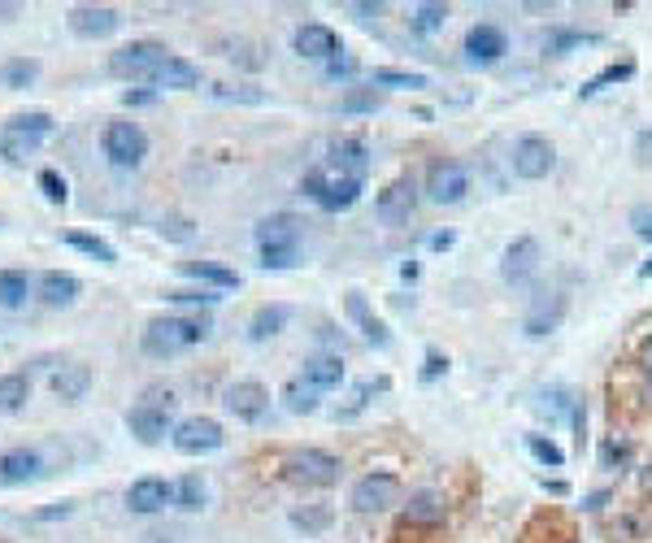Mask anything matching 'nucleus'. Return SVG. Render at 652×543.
I'll use <instances>...</instances> for the list:
<instances>
[{"label":"nucleus","mask_w":652,"mask_h":543,"mask_svg":"<svg viewBox=\"0 0 652 543\" xmlns=\"http://www.w3.org/2000/svg\"><path fill=\"white\" fill-rule=\"evenodd\" d=\"M209 331H213L209 313H166V318H153L144 326L140 348L153 361H170V357H183L187 348L205 344Z\"/></svg>","instance_id":"obj_1"},{"label":"nucleus","mask_w":652,"mask_h":543,"mask_svg":"<svg viewBox=\"0 0 652 543\" xmlns=\"http://www.w3.org/2000/svg\"><path fill=\"white\" fill-rule=\"evenodd\" d=\"M174 409H179V396H174L170 387H161V383H153V387H144L140 391V400L131 404V413H127V426H131V435L140 439V444H161L166 435H174Z\"/></svg>","instance_id":"obj_2"},{"label":"nucleus","mask_w":652,"mask_h":543,"mask_svg":"<svg viewBox=\"0 0 652 543\" xmlns=\"http://www.w3.org/2000/svg\"><path fill=\"white\" fill-rule=\"evenodd\" d=\"M283 478L292 487H335L340 483V457L322 448H296L283 457Z\"/></svg>","instance_id":"obj_3"},{"label":"nucleus","mask_w":652,"mask_h":543,"mask_svg":"<svg viewBox=\"0 0 652 543\" xmlns=\"http://www.w3.org/2000/svg\"><path fill=\"white\" fill-rule=\"evenodd\" d=\"M100 153L109 157V166L135 170V166H140V161L148 157V135H144V126H140V122H127V118L109 122L105 131H100Z\"/></svg>","instance_id":"obj_4"},{"label":"nucleus","mask_w":652,"mask_h":543,"mask_svg":"<svg viewBox=\"0 0 652 543\" xmlns=\"http://www.w3.org/2000/svg\"><path fill=\"white\" fill-rule=\"evenodd\" d=\"M313 205L326 209V213H340V209H353L357 196H361V179H344V174H331V170H309L305 183H300Z\"/></svg>","instance_id":"obj_5"},{"label":"nucleus","mask_w":652,"mask_h":543,"mask_svg":"<svg viewBox=\"0 0 652 543\" xmlns=\"http://www.w3.org/2000/svg\"><path fill=\"white\" fill-rule=\"evenodd\" d=\"M166 57H170L166 44H157V40H131V44H122L118 53L109 57V74H118V79H153Z\"/></svg>","instance_id":"obj_6"},{"label":"nucleus","mask_w":652,"mask_h":543,"mask_svg":"<svg viewBox=\"0 0 652 543\" xmlns=\"http://www.w3.org/2000/svg\"><path fill=\"white\" fill-rule=\"evenodd\" d=\"M374 213H379L383 226H409L413 213H418V183H413V174H400L379 192L374 200Z\"/></svg>","instance_id":"obj_7"},{"label":"nucleus","mask_w":652,"mask_h":543,"mask_svg":"<svg viewBox=\"0 0 652 543\" xmlns=\"http://www.w3.org/2000/svg\"><path fill=\"white\" fill-rule=\"evenodd\" d=\"M513 174L526 183H539V179H548L557 166V148L553 140H544V135H522L518 144H513Z\"/></svg>","instance_id":"obj_8"},{"label":"nucleus","mask_w":652,"mask_h":543,"mask_svg":"<svg viewBox=\"0 0 652 543\" xmlns=\"http://www.w3.org/2000/svg\"><path fill=\"white\" fill-rule=\"evenodd\" d=\"M470 192V174L461 161H431V170H426V196L435 200V205H461Z\"/></svg>","instance_id":"obj_9"},{"label":"nucleus","mask_w":652,"mask_h":543,"mask_svg":"<svg viewBox=\"0 0 652 543\" xmlns=\"http://www.w3.org/2000/svg\"><path fill=\"white\" fill-rule=\"evenodd\" d=\"M396 500H400V478L387 474V470H374L366 478H357L353 496H348V504H353L357 513H383V509H392Z\"/></svg>","instance_id":"obj_10"},{"label":"nucleus","mask_w":652,"mask_h":543,"mask_svg":"<svg viewBox=\"0 0 652 543\" xmlns=\"http://www.w3.org/2000/svg\"><path fill=\"white\" fill-rule=\"evenodd\" d=\"M170 439H174V448H179L183 457H200V452H218L227 435H222V426L213 418H200L196 413V418H183L179 426H174Z\"/></svg>","instance_id":"obj_11"},{"label":"nucleus","mask_w":652,"mask_h":543,"mask_svg":"<svg viewBox=\"0 0 652 543\" xmlns=\"http://www.w3.org/2000/svg\"><path fill=\"white\" fill-rule=\"evenodd\" d=\"M222 404L227 413H235L240 422H261L270 413V391L257 383V378H244V383H231L222 391Z\"/></svg>","instance_id":"obj_12"},{"label":"nucleus","mask_w":652,"mask_h":543,"mask_svg":"<svg viewBox=\"0 0 652 543\" xmlns=\"http://www.w3.org/2000/svg\"><path fill=\"white\" fill-rule=\"evenodd\" d=\"M118 27H122V18L114 5H74L70 9V31L79 35V40H105V35H114Z\"/></svg>","instance_id":"obj_13"},{"label":"nucleus","mask_w":652,"mask_h":543,"mask_svg":"<svg viewBox=\"0 0 652 543\" xmlns=\"http://www.w3.org/2000/svg\"><path fill=\"white\" fill-rule=\"evenodd\" d=\"M326 170L344 174V179H361V183H366V170H370V148H366V140H357V135H344V140H335L331 153H326Z\"/></svg>","instance_id":"obj_14"},{"label":"nucleus","mask_w":652,"mask_h":543,"mask_svg":"<svg viewBox=\"0 0 652 543\" xmlns=\"http://www.w3.org/2000/svg\"><path fill=\"white\" fill-rule=\"evenodd\" d=\"M292 48H296L300 57H313V61H335V57L344 53V48H340V35L326 27V22H305V27H296Z\"/></svg>","instance_id":"obj_15"},{"label":"nucleus","mask_w":652,"mask_h":543,"mask_svg":"<svg viewBox=\"0 0 652 543\" xmlns=\"http://www.w3.org/2000/svg\"><path fill=\"white\" fill-rule=\"evenodd\" d=\"M509 53V35L492 27V22H479V27H470L466 35V61L470 66H492V61H500Z\"/></svg>","instance_id":"obj_16"},{"label":"nucleus","mask_w":652,"mask_h":543,"mask_svg":"<svg viewBox=\"0 0 652 543\" xmlns=\"http://www.w3.org/2000/svg\"><path fill=\"white\" fill-rule=\"evenodd\" d=\"M535 270H539V244H535L531 235L513 239V244L505 248V257H500V279L518 287L526 279H535Z\"/></svg>","instance_id":"obj_17"},{"label":"nucleus","mask_w":652,"mask_h":543,"mask_svg":"<svg viewBox=\"0 0 652 543\" xmlns=\"http://www.w3.org/2000/svg\"><path fill=\"white\" fill-rule=\"evenodd\" d=\"M561 318H566V296L561 292H539V300L526 309V318H522V331L539 339V335L557 331Z\"/></svg>","instance_id":"obj_18"},{"label":"nucleus","mask_w":652,"mask_h":543,"mask_svg":"<svg viewBox=\"0 0 652 543\" xmlns=\"http://www.w3.org/2000/svg\"><path fill=\"white\" fill-rule=\"evenodd\" d=\"M166 504H174V487L166 483V478H140V483H131L127 491V509L131 513H161Z\"/></svg>","instance_id":"obj_19"},{"label":"nucleus","mask_w":652,"mask_h":543,"mask_svg":"<svg viewBox=\"0 0 652 543\" xmlns=\"http://www.w3.org/2000/svg\"><path fill=\"white\" fill-rule=\"evenodd\" d=\"M48 387H53V396L61 404H79L87 396V387H92V365H83V361L61 365V370L48 378Z\"/></svg>","instance_id":"obj_20"},{"label":"nucleus","mask_w":652,"mask_h":543,"mask_svg":"<svg viewBox=\"0 0 652 543\" xmlns=\"http://www.w3.org/2000/svg\"><path fill=\"white\" fill-rule=\"evenodd\" d=\"M44 474V457L35 448H9L0 457V478L5 483H35Z\"/></svg>","instance_id":"obj_21"},{"label":"nucleus","mask_w":652,"mask_h":543,"mask_svg":"<svg viewBox=\"0 0 652 543\" xmlns=\"http://www.w3.org/2000/svg\"><path fill=\"white\" fill-rule=\"evenodd\" d=\"M79 292H83V283L66 270H48L40 279V300L48 309H70L74 300H79Z\"/></svg>","instance_id":"obj_22"},{"label":"nucleus","mask_w":652,"mask_h":543,"mask_svg":"<svg viewBox=\"0 0 652 543\" xmlns=\"http://www.w3.org/2000/svg\"><path fill=\"white\" fill-rule=\"evenodd\" d=\"M257 248H300V222L292 213H274L257 226Z\"/></svg>","instance_id":"obj_23"},{"label":"nucleus","mask_w":652,"mask_h":543,"mask_svg":"<svg viewBox=\"0 0 652 543\" xmlns=\"http://www.w3.org/2000/svg\"><path fill=\"white\" fill-rule=\"evenodd\" d=\"M344 309H348V318H353V322L361 326V335H366L374 348H387V344H392L387 326H383L379 318H374V309L366 305V296H361V292H348V296H344Z\"/></svg>","instance_id":"obj_24"},{"label":"nucleus","mask_w":652,"mask_h":543,"mask_svg":"<svg viewBox=\"0 0 652 543\" xmlns=\"http://www.w3.org/2000/svg\"><path fill=\"white\" fill-rule=\"evenodd\" d=\"M300 383H309V387H318V391H331V387H340L344 383V361L340 357H309L305 365H300Z\"/></svg>","instance_id":"obj_25"},{"label":"nucleus","mask_w":652,"mask_h":543,"mask_svg":"<svg viewBox=\"0 0 652 543\" xmlns=\"http://www.w3.org/2000/svg\"><path fill=\"white\" fill-rule=\"evenodd\" d=\"M148 83H157V87H174V92H192V87L200 83V70H196L187 57H174V53H170L166 61H161V70H157Z\"/></svg>","instance_id":"obj_26"},{"label":"nucleus","mask_w":652,"mask_h":543,"mask_svg":"<svg viewBox=\"0 0 652 543\" xmlns=\"http://www.w3.org/2000/svg\"><path fill=\"white\" fill-rule=\"evenodd\" d=\"M405 522L409 526H440L444 522V500L435 491H413L405 504Z\"/></svg>","instance_id":"obj_27"},{"label":"nucleus","mask_w":652,"mask_h":543,"mask_svg":"<svg viewBox=\"0 0 652 543\" xmlns=\"http://www.w3.org/2000/svg\"><path fill=\"white\" fill-rule=\"evenodd\" d=\"M179 270L187 274V279H196V283H213V287H222V292L240 287V274L227 270V265H218V261H183Z\"/></svg>","instance_id":"obj_28"},{"label":"nucleus","mask_w":652,"mask_h":543,"mask_svg":"<svg viewBox=\"0 0 652 543\" xmlns=\"http://www.w3.org/2000/svg\"><path fill=\"white\" fill-rule=\"evenodd\" d=\"M535 409L544 413L548 422H561V418L574 422V413H579V400H574V391L553 387V391H539V396H535Z\"/></svg>","instance_id":"obj_29"},{"label":"nucleus","mask_w":652,"mask_h":543,"mask_svg":"<svg viewBox=\"0 0 652 543\" xmlns=\"http://www.w3.org/2000/svg\"><path fill=\"white\" fill-rule=\"evenodd\" d=\"M48 131H53V118H48L44 109H27V113H14V118L5 122V135H27V140H44Z\"/></svg>","instance_id":"obj_30"},{"label":"nucleus","mask_w":652,"mask_h":543,"mask_svg":"<svg viewBox=\"0 0 652 543\" xmlns=\"http://www.w3.org/2000/svg\"><path fill=\"white\" fill-rule=\"evenodd\" d=\"M35 79H40V61L35 57H14L0 66V83H5L9 92H22V87H31Z\"/></svg>","instance_id":"obj_31"},{"label":"nucleus","mask_w":652,"mask_h":543,"mask_svg":"<svg viewBox=\"0 0 652 543\" xmlns=\"http://www.w3.org/2000/svg\"><path fill=\"white\" fill-rule=\"evenodd\" d=\"M318 396H322L318 387H309V383H300V378H292V383L283 387V409L296 413V418H305V413H318Z\"/></svg>","instance_id":"obj_32"},{"label":"nucleus","mask_w":652,"mask_h":543,"mask_svg":"<svg viewBox=\"0 0 652 543\" xmlns=\"http://www.w3.org/2000/svg\"><path fill=\"white\" fill-rule=\"evenodd\" d=\"M31 296V279L22 270H0V309H22Z\"/></svg>","instance_id":"obj_33"},{"label":"nucleus","mask_w":652,"mask_h":543,"mask_svg":"<svg viewBox=\"0 0 652 543\" xmlns=\"http://www.w3.org/2000/svg\"><path fill=\"white\" fill-rule=\"evenodd\" d=\"M287 326V309L283 305H261L257 313H253V322H248V339H270V335H279Z\"/></svg>","instance_id":"obj_34"},{"label":"nucleus","mask_w":652,"mask_h":543,"mask_svg":"<svg viewBox=\"0 0 652 543\" xmlns=\"http://www.w3.org/2000/svg\"><path fill=\"white\" fill-rule=\"evenodd\" d=\"M31 400V378L27 374H5L0 378V413H18Z\"/></svg>","instance_id":"obj_35"},{"label":"nucleus","mask_w":652,"mask_h":543,"mask_svg":"<svg viewBox=\"0 0 652 543\" xmlns=\"http://www.w3.org/2000/svg\"><path fill=\"white\" fill-rule=\"evenodd\" d=\"M631 74H635V61H613V66H605V70L596 74V79H587V83L579 87V96H583V100H587V96H600V92H605V87H613V83H626V79H631Z\"/></svg>","instance_id":"obj_36"},{"label":"nucleus","mask_w":652,"mask_h":543,"mask_svg":"<svg viewBox=\"0 0 652 543\" xmlns=\"http://www.w3.org/2000/svg\"><path fill=\"white\" fill-rule=\"evenodd\" d=\"M444 22H448V5H440V0H426V5H413L409 27L418 31V35H435V31H444Z\"/></svg>","instance_id":"obj_37"},{"label":"nucleus","mask_w":652,"mask_h":543,"mask_svg":"<svg viewBox=\"0 0 652 543\" xmlns=\"http://www.w3.org/2000/svg\"><path fill=\"white\" fill-rule=\"evenodd\" d=\"M205 500H209V487H205V478L200 474H187L179 487H174V504H179L183 513H200L205 509Z\"/></svg>","instance_id":"obj_38"},{"label":"nucleus","mask_w":652,"mask_h":543,"mask_svg":"<svg viewBox=\"0 0 652 543\" xmlns=\"http://www.w3.org/2000/svg\"><path fill=\"white\" fill-rule=\"evenodd\" d=\"M374 87H392V92H422L426 87V74H413V70H392V66H383V70H374Z\"/></svg>","instance_id":"obj_39"},{"label":"nucleus","mask_w":652,"mask_h":543,"mask_svg":"<svg viewBox=\"0 0 652 543\" xmlns=\"http://www.w3.org/2000/svg\"><path fill=\"white\" fill-rule=\"evenodd\" d=\"M66 244H70V248H79V252H87V257L100 261V265H114V261H118V252L109 248L100 235H87V231H66Z\"/></svg>","instance_id":"obj_40"},{"label":"nucleus","mask_w":652,"mask_h":543,"mask_svg":"<svg viewBox=\"0 0 652 543\" xmlns=\"http://www.w3.org/2000/svg\"><path fill=\"white\" fill-rule=\"evenodd\" d=\"M331 509L326 504H305V509H292V526L305 530V535H322L326 526H331Z\"/></svg>","instance_id":"obj_41"},{"label":"nucleus","mask_w":652,"mask_h":543,"mask_svg":"<svg viewBox=\"0 0 652 543\" xmlns=\"http://www.w3.org/2000/svg\"><path fill=\"white\" fill-rule=\"evenodd\" d=\"M544 53H553V57H566L570 48H583V44H596V35H579V31H553V35H544Z\"/></svg>","instance_id":"obj_42"},{"label":"nucleus","mask_w":652,"mask_h":543,"mask_svg":"<svg viewBox=\"0 0 652 543\" xmlns=\"http://www.w3.org/2000/svg\"><path fill=\"white\" fill-rule=\"evenodd\" d=\"M526 448H531V457L539 465H548V470H561V465H566V452H561L553 439H544V435H526Z\"/></svg>","instance_id":"obj_43"},{"label":"nucleus","mask_w":652,"mask_h":543,"mask_svg":"<svg viewBox=\"0 0 652 543\" xmlns=\"http://www.w3.org/2000/svg\"><path fill=\"white\" fill-rule=\"evenodd\" d=\"M35 148H40V140H27V135H5V131H0V157H5V161H27Z\"/></svg>","instance_id":"obj_44"},{"label":"nucleus","mask_w":652,"mask_h":543,"mask_svg":"<svg viewBox=\"0 0 652 543\" xmlns=\"http://www.w3.org/2000/svg\"><path fill=\"white\" fill-rule=\"evenodd\" d=\"M383 105V96L374 92V87H366V92H348L340 96V113H374Z\"/></svg>","instance_id":"obj_45"},{"label":"nucleus","mask_w":652,"mask_h":543,"mask_svg":"<svg viewBox=\"0 0 652 543\" xmlns=\"http://www.w3.org/2000/svg\"><path fill=\"white\" fill-rule=\"evenodd\" d=\"M40 192H44V200H53V205H66L70 200V187H66V179H61L57 170H40Z\"/></svg>","instance_id":"obj_46"},{"label":"nucleus","mask_w":652,"mask_h":543,"mask_svg":"<svg viewBox=\"0 0 652 543\" xmlns=\"http://www.w3.org/2000/svg\"><path fill=\"white\" fill-rule=\"evenodd\" d=\"M209 96H218V100H240V105H261V100H266V92H257V87H227V83H213Z\"/></svg>","instance_id":"obj_47"},{"label":"nucleus","mask_w":652,"mask_h":543,"mask_svg":"<svg viewBox=\"0 0 652 543\" xmlns=\"http://www.w3.org/2000/svg\"><path fill=\"white\" fill-rule=\"evenodd\" d=\"M392 543H440V526H409V522H400Z\"/></svg>","instance_id":"obj_48"},{"label":"nucleus","mask_w":652,"mask_h":543,"mask_svg":"<svg viewBox=\"0 0 652 543\" xmlns=\"http://www.w3.org/2000/svg\"><path fill=\"white\" fill-rule=\"evenodd\" d=\"M300 248H261V270H292Z\"/></svg>","instance_id":"obj_49"},{"label":"nucleus","mask_w":652,"mask_h":543,"mask_svg":"<svg viewBox=\"0 0 652 543\" xmlns=\"http://www.w3.org/2000/svg\"><path fill=\"white\" fill-rule=\"evenodd\" d=\"M631 231L644 239V244H652V205H635L631 209Z\"/></svg>","instance_id":"obj_50"},{"label":"nucleus","mask_w":652,"mask_h":543,"mask_svg":"<svg viewBox=\"0 0 652 543\" xmlns=\"http://www.w3.org/2000/svg\"><path fill=\"white\" fill-rule=\"evenodd\" d=\"M353 74H357V61L348 53H340L335 61H326V79H353Z\"/></svg>","instance_id":"obj_51"},{"label":"nucleus","mask_w":652,"mask_h":543,"mask_svg":"<svg viewBox=\"0 0 652 543\" xmlns=\"http://www.w3.org/2000/svg\"><path fill=\"white\" fill-rule=\"evenodd\" d=\"M170 300H174V305H205V309L218 305V296H213V292H170Z\"/></svg>","instance_id":"obj_52"},{"label":"nucleus","mask_w":652,"mask_h":543,"mask_svg":"<svg viewBox=\"0 0 652 543\" xmlns=\"http://www.w3.org/2000/svg\"><path fill=\"white\" fill-rule=\"evenodd\" d=\"M635 161H639V166H652V126L635 135Z\"/></svg>","instance_id":"obj_53"},{"label":"nucleus","mask_w":652,"mask_h":543,"mask_svg":"<svg viewBox=\"0 0 652 543\" xmlns=\"http://www.w3.org/2000/svg\"><path fill=\"white\" fill-rule=\"evenodd\" d=\"M74 513V504L70 500H61V504H53V509H40L31 517V522H57V517H70Z\"/></svg>","instance_id":"obj_54"},{"label":"nucleus","mask_w":652,"mask_h":543,"mask_svg":"<svg viewBox=\"0 0 652 543\" xmlns=\"http://www.w3.org/2000/svg\"><path fill=\"white\" fill-rule=\"evenodd\" d=\"M600 461H605L609 470H613V465H618V461H626V444H618V439H609L605 452H600Z\"/></svg>","instance_id":"obj_55"},{"label":"nucleus","mask_w":652,"mask_h":543,"mask_svg":"<svg viewBox=\"0 0 652 543\" xmlns=\"http://www.w3.org/2000/svg\"><path fill=\"white\" fill-rule=\"evenodd\" d=\"M448 370V361L440 357V352H426V370H422V378H440Z\"/></svg>","instance_id":"obj_56"},{"label":"nucleus","mask_w":652,"mask_h":543,"mask_svg":"<svg viewBox=\"0 0 652 543\" xmlns=\"http://www.w3.org/2000/svg\"><path fill=\"white\" fill-rule=\"evenodd\" d=\"M635 357H639V370L652 374V335H648V339H639V352H635Z\"/></svg>","instance_id":"obj_57"},{"label":"nucleus","mask_w":652,"mask_h":543,"mask_svg":"<svg viewBox=\"0 0 652 543\" xmlns=\"http://www.w3.org/2000/svg\"><path fill=\"white\" fill-rule=\"evenodd\" d=\"M348 14H357L361 22H370V18L383 14V5H379V0H374V5H348Z\"/></svg>","instance_id":"obj_58"},{"label":"nucleus","mask_w":652,"mask_h":543,"mask_svg":"<svg viewBox=\"0 0 652 543\" xmlns=\"http://www.w3.org/2000/svg\"><path fill=\"white\" fill-rule=\"evenodd\" d=\"M426 244H431V248H453V231H435Z\"/></svg>","instance_id":"obj_59"},{"label":"nucleus","mask_w":652,"mask_h":543,"mask_svg":"<svg viewBox=\"0 0 652 543\" xmlns=\"http://www.w3.org/2000/svg\"><path fill=\"white\" fill-rule=\"evenodd\" d=\"M122 100H127V105H153V92H127Z\"/></svg>","instance_id":"obj_60"},{"label":"nucleus","mask_w":652,"mask_h":543,"mask_svg":"<svg viewBox=\"0 0 652 543\" xmlns=\"http://www.w3.org/2000/svg\"><path fill=\"white\" fill-rule=\"evenodd\" d=\"M605 500H609L605 491H596V496H587V509H605Z\"/></svg>","instance_id":"obj_61"},{"label":"nucleus","mask_w":652,"mask_h":543,"mask_svg":"<svg viewBox=\"0 0 652 543\" xmlns=\"http://www.w3.org/2000/svg\"><path fill=\"white\" fill-rule=\"evenodd\" d=\"M18 14V5H0V18H14Z\"/></svg>","instance_id":"obj_62"},{"label":"nucleus","mask_w":652,"mask_h":543,"mask_svg":"<svg viewBox=\"0 0 652 543\" xmlns=\"http://www.w3.org/2000/svg\"><path fill=\"white\" fill-rule=\"evenodd\" d=\"M639 279H652V261H644V265H639Z\"/></svg>","instance_id":"obj_63"}]
</instances>
